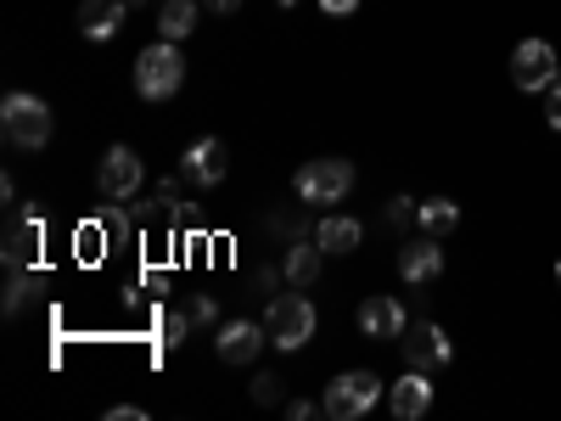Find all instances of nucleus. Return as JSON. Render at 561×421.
Returning <instances> with one entry per match:
<instances>
[{
	"label": "nucleus",
	"mask_w": 561,
	"mask_h": 421,
	"mask_svg": "<svg viewBox=\"0 0 561 421\" xmlns=\"http://www.w3.org/2000/svg\"><path fill=\"white\" fill-rule=\"evenodd\" d=\"M203 23V0H163L158 7V39H185Z\"/></svg>",
	"instance_id": "nucleus-18"
},
{
	"label": "nucleus",
	"mask_w": 561,
	"mask_h": 421,
	"mask_svg": "<svg viewBox=\"0 0 561 421\" xmlns=\"http://www.w3.org/2000/svg\"><path fill=\"white\" fill-rule=\"evenodd\" d=\"M51 129H57L51 107H45L39 96H28V90H12V96L0 102V135H7L12 152H45Z\"/></svg>",
	"instance_id": "nucleus-1"
},
{
	"label": "nucleus",
	"mask_w": 561,
	"mask_h": 421,
	"mask_svg": "<svg viewBox=\"0 0 561 421\" xmlns=\"http://www.w3.org/2000/svg\"><path fill=\"white\" fill-rule=\"evenodd\" d=\"M129 23V7H124V0H79V34L84 39H113L118 29Z\"/></svg>",
	"instance_id": "nucleus-15"
},
{
	"label": "nucleus",
	"mask_w": 561,
	"mask_h": 421,
	"mask_svg": "<svg viewBox=\"0 0 561 421\" xmlns=\"http://www.w3.org/2000/svg\"><path fill=\"white\" fill-rule=\"evenodd\" d=\"M140 287H147V293H169V275L163 270H147V275H140Z\"/></svg>",
	"instance_id": "nucleus-30"
},
{
	"label": "nucleus",
	"mask_w": 561,
	"mask_h": 421,
	"mask_svg": "<svg viewBox=\"0 0 561 421\" xmlns=\"http://www.w3.org/2000/svg\"><path fill=\"white\" fill-rule=\"evenodd\" d=\"M320 264H325V248L314 242V230H309V237H293V242H287V259H280V270H287V287H314Z\"/></svg>",
	"instance_id": "nucleus-16"
},
{
	"label": "nucleus",
	"mask_w": 561,
	"mask_h": 421,
	"mask_svg": "<svg viewBox=\"0 0 561 421\" xmlns=\"http://www.w3.org/2000/svg\"><path fill=\"white\" fill-rule=\"evenodd\" d=\"M107 421H147V410H140V405H113Z\"/></svg>",
	"instance_id": "nucleus-28"
},
{
	"label": "nucleus",
	"mask_w": 561,
	"mask_h": 421,
	"mask_svg": "<svg viewBox=\"0 0 561 421\" xmlns=\"http://www.w3.org/2000/svg\"><path fill=\"white\" fill-rule=\"evenodd\" d=\"M314 326H320V315H314V304L304 298V287L298 293H275L270 298V309H264V332H270V343L275 349H304L309 338H314Z\"/></svg>",
	"instance_id": "nucleus-4"
},
{
	"label": "nucleus",
	"mask_w": 561,
	"mask_h": 421,
	"mask_svg": "<svg viewBox=\"0 0 561 421\" xmlns=\"http://www.w3.org/2000/svg\"><path fill=\"white\" fill-rule=\"evenodd\" d=\"M180 84H185L180 39H152L147 52L135 57V90H140V102H169V96H180Z\"/></svg>",
	"instance_id": "nucleus-2"
},
{
	"label": "nucleus",
	"mask_w": 561,
	"mask_h": 421,
	"mask_svg": "<svg viewBox=\"0 0 561 421\" xmlns=\"http://www.w3.org/2000/svg\"><path fill=\"white\" fill-rule=\"evenodd\" d=\"M124 7H129V12H135V7H147V0H124Z\"/></svg>",
	"instance_id": "nucleus-33"
},
{
	"label": "nucleus",
	"mask_w": 561,
	"mask_h": 421,
	"mask_svg": "<svg viewBox=\"0 0 561 421\" xmlns=\"http://www.w3.org/2000/svg\"><path fill=\"white\" fill-rule=\"evenodd\" d=\"M225 169H230V152H225L219 135H203V140H192V147L180 152V180L203 185V192H214V185L225 180Z\"/></svg>",
	"instance_id": "nucleus-9"
},
{
	"label": "nucleus",
	"mask_w": 561,
	"mask_h": 421,
	"mask_svg": "<svg viewBox=\"0 0 561 421\" xmlns=\"http://www.w3.org/2000/svg\"><path fill=\"white\" fill-rule=\"evenodd\" d=\"M545 118H550V129H561V73L550 79V96H545Z\"/></svg>",
	"instance_id": "nucleus-26"
},
{
	"label": "nucleus",
	"mask_w": 561,
	"mask_h": 421,
	"mask_svg": "<svg viewBox=\"0 0 561 421\" xmlns=\"http://www.w3.org/2000/svg\"><path fill=\"white\" fill-rule=\"evenodd\" d=\"M388 405H393V416H399V421H421V416L433 410V377L410 365V377H399V383H393Z\"/></svg>",
	"instance_id": "nucleus-14"
},
{
	"label": "nucleus",
	"mask_w": 561,
	"mask_h": 421,
	"mask_svg": "<svg viewBox=\"0 0 561 421\" xmlns=\"http://www.w3.org/2000/svg\"><path fill=\"white\" fill-rule=\"evenodd\" d=\"M556 281H561V259H556Z\"/></svg>",
	"instance_id": "nucleus-34"
},
{
	"label": "nucleus",
	"mask_w": 561,
	"mask_h": 421,
	"mask_svg": "<svg viewBox=\"0 0 561 421\" xmlns=\"http://www.w3.org/2000/svg\"><path fill=\"white\" fill-rule=\"evenodd\" d=\"M415 225L427 230V237H438V242H444L449 230L460 225V208H455V197H427V203L415 208Z\"/></svg>",
	"instance_id": "nucleus-19"
},
{
	"label": "nucleus",
	"mask_w": 561,
	"mask_h": 421,
	"mask_svg": "<svg viewBox=\"0 0 561 421\" xmlns=\"http://www.w3.org/2000/svg\"><path fill=\"white\" fill-rule=\"evenodd\" d=\"M253 399H259V405H280V377L259 371V377H253Z\"/></svg>",
	"instance_id": "nucleus-23"
},
{
	"label": "nucleus",
	"mask_w": 561,
	"mask_h": 421,
	"mask_svg": "<svg viewBox=\"0 0 561 421\" xmlns=\"http://www.w3.org/2000/svg\"><path fill=\"white\" fill-rule=\"evenodd\" d=\"M320 12H325V18H354L359 0H320Z\"/></svg>",
	"instance_id": "nucleus-27"
},
{
	"label": "nucleus",
	"mask_w": 561,
	"mask_h": 421,
	"mask_svg": "<svg viewBox=\"0 0 561 421\" xmlns=\"http://www.w3.org/2000/svg\"><path fill=\"white\" fill-rule=\"evenodd\" d=\"M561 73L550 39H523L517 52H511V84L517 90H550V79Z\"/></svg>",
	"instance_id": "nucleus-11"
},
{
	"label": "nucleus",
	"mask_w": 561,
	"mask_h": 421,
	"mask_svg": "<svg viewBox=\"0 0 561 421\" xmlns=\"http://www.w3.org/2000/svg\"><path fill=\"white\" fill-rule=\"evenodd\" d=\"M185 315H192V326H197V332L219 326V304H214L208 293H192V298H185Z\"/></svg>",
	"instance_id": "nucleus-22"
},
{
	"label": "nucleus",
	"mask_w": 561,
	"mask_h": 421,
	"mask_svg": "<svg viewBox=\"0 0 561 421\" xmlns=\"http://www.w3.org/2000/svg\"><path fill=\"white\" fill-rule=\"evenodd\" d=\"M264 343H270V332L253 320H219V332H214V354L225 365H253Z\"/></svg>",
	"instance_id": "nucleus-12"
},
{
	"label": "nucleus",
	"mask_w": 561,
	"mask_h": 421,
	"mask_svg": "<svg viewBox=\"0 0 561 421\" xmlns=\"http://www.w3.org/2000/svg\"><path fill=\"white\" fill-rule=\"evenodd\" d=\"M34 298V270H7V320H18Z\"/></svg>",
	"instance_id": "nucleus-20"
},
{
	"label": "nucleus",
	"mask_w": 561,
	"mask_h": 421,
	"mask_svg": "<svg viewBox=\"0 0 561 421\" xmlns=\"http://www.w3.org/2000/svg\"><path fill=\"white\" fill-rule=\"evenodd\" d=\"M399 349H404V365L427 371V377H438V371L455 360V343H449V332L438 320H410L399 332Z\"/></svg>",
	"instance_id": "nucleus-6"
},
{
	"label": "nucleus",
	"mask_w": 561,
	"mask_h": 421,
	"mask_svg": "<svg viewBox=\"0 0 561 421\" xmlns=\"http://www.w3.org/2000/svg\"><path fill=\"white\" fill-rule=\"evenodd\" d=\"M415 208H421V203H410V197H393V203H388V225H393V230H404V225L415 219Z\"/></svg>",
	"instance_id": "nucleus-25"
},
{
	"label": "nucleus",
	"mask_w": 561,
	"mask_h": 421,
	"mask_svg": "<svg viewBox=\"0 0 561 421\" xmlns=\"http://www.w3.org/2000/svg\"><path fill=\"white\" fill-rule=\"evenodd\" d=\"M0 203H7V208H18V180H12V174L0 180Z\"/></svg>",
	"instance_id": "nucleus-32"
},
{
	"label": "nucleus",
	"mask_w": 561,
	"mask_h": 421,
	"mask_svg": "<svg viewBox=\"0 0 561 421\" xmlns=\"http://www.w3.org/2000/svg\"><path fill=\"white\" fill-rule=\"evenodd\" d=\"M275 281H287V270H270V264H259V275H253V287H248V293H264V298H275Z\"/></svg>",
	"instance_id": "nucleus-24"
},
{
	"label": "nucleus",
	"mask_w": 561,
	"mask_h": 421,
	"mask_svg": "<svg viewBox=\"0 0 561 421\" xmlns=\"http://www.w3.org/2000/svg\"><path fill=\"white\" fill-rule=\"evenodd\" d=\"M203 7H208L214 18H237V12H242V0H203Z\"/></svg>",
	"instance_id": "nucleus-29"
},
{
	"label": "nucleus",
	"mask_w": 561,
	"mask_h": 421,
	"mask_svg": "<svg viewBox=\"0 0 561 421\" xmlns=\"http://www.w3.org/2000/svg\"><path fill=\"white\" fill-rule=\"evenodd\" d=\"M192 332H197L192 315H185V309H169V315H163V326H158V343H163V349H180Z\"/></svg>",
	"instance_id": "nucleus-21"
},
{
	"label": "nucleus",
	"mask_w": 561,
	"mask_h": 421,
	"mask_svg": "<svg viewBox=\"0 0 561 421\" xmlns=\"http://www.w3.org/2000/svg\"><path fill=\"white\" fill-rule=\"evenodd\" d=\"M377 399H382V377H377V371H343V377L325 383L320 410L332 416V421H359Z\"/></svg>",
	"instance_id": "nucleus-5"
},
{
	"label": "nucleus",
	"mask_w": 561,
	"mask_h": 421,
	"mask_svg": "<svg viewBox=\"0 0 561 421\" xmlns=\"http://www.w3.org/2000/svg\"><path fill=\"white\" fill-rule=\"evenodd\" d=\"M404 326H410V309H404L399 298H388V293H377V298L359 304V332H365L370 343H393Z\"/></svg>",
	"instance_id": "nucleus-13"
},
{
	"label": "nucleus",
	"mask_w": 561,
	"mask_h": 421,
	"mask_svg": "<svg viewBox=\"0 0 561 421\" xmlns=\"http://www.w3.org/2000/svg\"><path fill=\"white\" fill-rule=\"evenodd\" d=\"M280 7H298V0H280Z\"/></svg>",
	"instance_id": "nucleus-35"
},
{
	"label": "nucleus",
	"mask_w": 561,
	"mask_h": 421,
	"mask_svg": "<svg viewBox=\"0 0 561 421\" xmlns=\"http://www.w3.org/2000/svg\"><path fill=\"white\" fill-rule=\"evenodd\" d=\"M314 242H320L325 253H354V248L365 242V225L348 219V214H325V219L314 225Z\"/></svg>",
	"instance_id": "nucleus-17"
},
{
	"label": "nucleus",
	"mask_w": 561,
	"mask_h": 421,
	"mask_svg": "<svg viewBox=\"0 0 561 421\" xmlns=\"http://www.w3.org/2000/svg\"><path fill=\"white\" fill-rule=\"evenodd\" d=\"M438 275H444V248H438V237L415 230V237L399 248V281H404V287H433Z\"/></svg>",
	"instance_id": "nucleus-10"
},
{
	"label": "nucleus",
	"mask_w": 561,
	"mask_h": 421,
	"mask_svg": "<svg viewBox=\"0 0 561 421\" xmlns=\"http://www.w3.org/2000/svg\"><path fill=\"white\" fill-rule=\"evenodd\" d=\"M39 242H45V214H39V208H12V219H7V248H0L7 270H34V264H39Z\"/></svg>",
	"instance_id": "nucleus-8"
},
{
	"label": "nucleus",
	"mask_w": 561,
	"mask_h": 421,
	"mask_svg": "<svg viewBox=\"0 0 561 421\" xmlns=\"http://www.w3.org/2000/svg\"><path fill=\"white\" fill-rule=\"evenodd\" d=\"M309 416H314L309 399H293V405H287V421H309Z\"/></svg>",
	"instance_id": "nucleus-31"
},
{
	"label": "nucleus",
	"mask_w": 561,
	"mask_h": 421,
	"mask_svg": "<svg viewBox=\"0 0 561 421\" xmlns=\"http://www.w3.org/2000/svg\"><path fill=\"white\" fill-rule=\"evenodd\" d=\"M348 192H354V163H343V158H314L293 174V197L304 208H332Z\"/></svg>",
	"instance_id": "nucleus-3"
},
{
	"label": "nucleus",
	"mask_w": 561,
	"mask_h": 421,
	"mask_svg": "<svg viewBox=\"0 0 561 421\" xmlns=\"http://www.w3.org/2000/svg\"><path fill=\"white\" fill-rule=\"evenodd\" d=\"M140 185H147V163H140L135 147H107L102 169H96V192L102 203H135Z\"/></svg>",
	"instance_id": "nucleus-7"
}]
</instances>
